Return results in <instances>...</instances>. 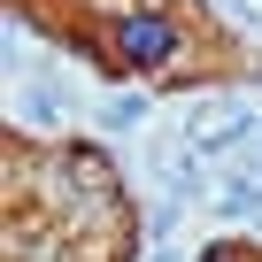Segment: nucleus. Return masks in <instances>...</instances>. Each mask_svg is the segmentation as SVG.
<instances>
[{
	"instance_id": "f257e3e1",
	"label": "nucleus",
	"mask_w": 262,
	"mask_h": 262,
	"mask_svg": "<svg viewBox=\"0 0 262 262\" xmlns=\"http://www.w3.org/2000/svg\"><path fill=\"white\" fill-rule=\"evenodd\" d=\"M247 131H254V116H247V108L208 100V108H193V116H185V147H193L201 162H216V155H239V147H247Z\"/></svg>"
},
{
	"instance_id": "f03ea898",
	"label": "nucleus",
	"mask_w": 262,
	"mask_h": 262,
	"mask_svg": "<svg viewBox=\"0 0 262 262\" xmlns=\"http://www.w3.org/2000/svg\"><path fill=\"white\" fill-rule=\"evenodd\" d=\"M116 54L139 62V70H162V62L178 54V31H170L162 16H123V24H116Z\"/></svg>"
},
{
	"instance_id": "7ed1b4c3",
	"label": "nucleus",
	"mask_w": 262,
	"mask_h": 262,
	"mask_svg": "<svg viewBox=\"0 0 262 262\" xmlns=\"http://www.w3.org/2000/svg\"><path fill=\"white\" fill-rule=\"evenodd\" d=\"M16 116H24V123H39V131H54V123L70 116V93H62L54 77H31V85L16 93Z\"/></svg>"
},
{
	"instance_id": "20e7f679",
	"label": "nucleus",
	"mask_w": 262,
	"mask_h": 262,
	"mask_svg": "<svg viewBox=\"0 0 262 262\" xmlns=\"http://www.w3.org/2000/svg\"><path fill=\"white\" fill-rule=\"evenodd\" d=\"M155 108H147V93H108V108H100V123L108 131H139Z\"/></svg>"
},
{
	"instance_id": "39448f33",
	"label": "nucleus",
	"mask_w": 262,
	"mask_h": 262,
	"mask_svg": "<svg viewBox=\"0 0 262 262\" xmlns=\"http://www.w3.org/2000/svg\"><path fill=\"white\" fill-rule=\"evenodd\" d=\"M201 262H239V247H208V254H201Z\"/></svg>"
},
{
	"instance_id": "423d86ee",
	"label": "nucleus",
	"mask_w": 262,
	"mask_h": 262,
	"mask_svg": "<svg viewBox=\"0 0 262 262\" xmlns=\"http://www.w3.org/2000/svg\"><path fill=\"white\" fill-rule=\"evenodd\" d=\"M155 262H185V254H178V247H170V239H162V247H155Z\"/></svg>"
},
{
	"instance_id": "0eeeda50",
	"label": "nucleus",
	"mask_w": 262,
	"mask_h": 262,
	"mask_svg": "<svg viewBox=\"0 0 262 262\" xmlns=\"http://www.w3.org/2000/svg\"><path fill=\"white\" fill-rule=\"evenodd\" d=\"M254 224H262V208H254Z\"/></svg>"
}]
</instances>
